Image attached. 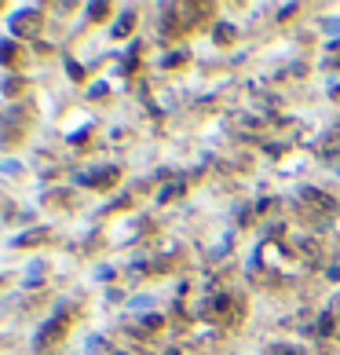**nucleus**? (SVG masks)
I'll return each instance as SVG.
<instances>
[{"mask_svg": "<svg viewBox=\"0 0 340 355\" xmlns=\"http://www.w3.org/2000/svg\"><path fill=\"white\" fill-rule=\"evenodd\" d=\"M168 355H179V352H168Z\"/></svg>", "mask_w": 340, "mask_h": 355, "instance_id": "obj_13", "label": "nucleus"}, {"mask_svg": "<svg viewBox=\"0 0 340 355\" xmlns=\"http://www.w3.org/2000/svg\"><path fill=\"white\" fill-rule=\"evenodd\" d=\"M271 355H296V352H293V348H274Z\"/></svg>", "mask_w": 340, "mask_h": 355, "instance_id": "obj_11", "label": "nucleus"}, {"mask_svg": "<svg viewBox=\"0 0 340 355\" xmlns=\"http://www.w3.org/2000/svg\"><path fill=\"white\" fill-rule=\"evenodd\" d=\"M179 191H183V184H172V187H165V191H161V195H157V198H161V201H168V198H176Z\"/></svg>", "mask_w": 340, "mask_h": 355, "instance_id": "obj_7", "label": "nucleus"}, {"mask_svg": "<svg viewBox=\"0 0 340 355\" xmlns=\"http://www.w3.org/2000/svg\"><path fill=\"white\" fill-rule=\"evenodd\" d=\"M333 95H340V84H337V88H333Z\"/></svg>", "mask_w": 340, "mask_h": 355, "instance_id": "obj_12", "label": "nucleus"}, {"mask_svg": "<svg viewBox=\"0 0 340 355\" xmlns=\"http://www.w3.org/2000/svg\"><path fill=\"white\" fill-rule=\"evenodd\" d=\"M300 206H311L318 212H333V198H326L322 191H315V187H304L300 191Z\"/></svg>", "mask_w": 340, "mask_h": 355, "instance_id": "obj_3", "label": "nucleus"}, {"mask_svg": "<svg viewBox=\"0 0 340 355\" xmlns=\"http://www.w3.org/2000/svg\"><path fill=\"white\" fill-rule=\"evenodd\" d=\"M12 59H15V45L4 40V45H0V62H12Z\"/></svg>", "mask_w": 340, "mask_h": 355, "instance_id": "obj_6", "label": "nucleus"}, {"mask_svg": "<svg viewBox=\"0 0 340 355\" xmlns=\"http://www.w3.org/2000/svg\"><path fill=\"white\" fill-rule=\"evenodd\" d=\"M132 26H135V12H129V15H125L118 26H114V37H125V34H132Z\"/></svg>", "mask_w": 340, "mask_h": 355, "instance_id": "obj_4", "label": "nucleus"}, {"mask_svg": "<svg viewBox=\"0 0 340 355\" xmlns=\"http://www.w3.org/2000/svg\"><path fill=\"white\" fill-rule=\"evenodd\" d=\"M88 12H92L95 19H103V15H106V4H92V8H88Z\"/></svg>", "mask_w": 340, "mask_h": 355, "instance_id": "obj_10", "label": "nucleus"}, {"mask_svg": "<svg viewBox=\"0 0 340 355\" xmlns=\"http://www.w3.org/2000/svg\"><path fill=\"white\" fill-rule=\"evenodd\" d=\"M37 238H44V231H29V234H23V238H18V245H29V242H37Z\"/></svg>", "mask_w": 340, "mask_h": 355, "instance_id": "obj_8", "label": "nucleus"}, {"mask_svg": "<svg viewBox=\"0 0 340 355\" xmlns=\"http://www.w3.org/2000/svg\"><path fill=\"white\" fill-rule=\"evenodd\" d=\"M66 326H70V315H66V311H59L55 319H48L44 326L37 330V348H51V344H59L62 337H66Z\"/></svg>", "mask_w": 340, "mask_h": 355, "instance_id": "obj_1", "label": "nucleus"}, {"mask_svg": "<svg viewBox=\"0 0 340 355\" xmlns=\"http://www.w3.org/2000/svg\"><path fill=\"white\" fill-rule=\"evenodd\" d=\"M40 12H34V8H26V12H18V15H12V34L15 37H34V34H40Z\"/></svg>", "mask_w": 340, "mask_h": 355, "instance_id": "obj_2", "label": "nucleus"}, {"mask_svg": "<svg viewBox=\"0 0 340 355\" xmlns=\"http://www.w3.org/2000/svg\"><path fill=\"white\" fill-rule=\"evenodd\" d=\"M333 330V315H322V322H318V333H329Z\"/></svg>", "mask_w": 340, "mask_h": 355, "instance_id": "obj_9", "label": "nucleus"}, {"mask_svg": "<svg viewBox=\"0 0 340 355\" xmlns=\"http://www.w3.org/2000/svg\"><path fill=\"white\" fill-rule=\"evenodd\" d=\"M235 37H238V34H235V26H227V23H220V26H216V40H220V45H231Z\"/></svg>", "mask_w": 340, "mask_h": 355, "instance_id": "obj_5", "label": "nucleus"}]
</instances>
